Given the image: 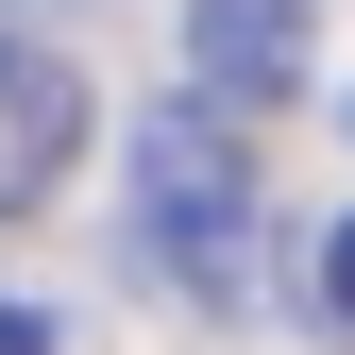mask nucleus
Instances as JSON below:
<instances>
[{
  "instance_id": "obj_1",
  "label": "nucleus",
  "mask_w": 355,
  "mask_h": 355,
  "mask_svg": "<svg viewBox=\"0 0 355 355\" xmlns=\"http://www.w3.org/2000/svg\"><path fill=\"white\" fill-rule=\"evenodd\" d=\"M136 237H153V271L169 288H237V254H254V153L220 136L203 102H169V119H136Z\"/></svg>"
},
{
  "instance_id": "obj_2",
  "label": "nucleus",
  "mask_w": 355,
  "mask_h": 355,
  "mask_svg": "<svg viewBox=\"0 0 355 355\" xmlns=\"http://www.w3.org/2000/svg\"><path fill=\"white\" fill-rule=\"evenodd\" d=\"M68 153H85V68L51 51V34H0V220L51 203Z\"/></svg>"
},
{
  "instance_id": "obj_3",
  "label": "nucleus",
  "mask_w": 355,
  "mask_h": 355,
  "mask_svg": "<svg viewBox=\"0 0 355 355\" xmlns=\"http://www.w3.org/2000/svg\"><path fill=\"white\" fill-rule=\"evenodd\" d=\"M187 102H304V0H187Z\"/></svg>"
},
{
  "instance_id": "obj_4",
  "label": "nucleus",
  "mask_w": 355,
  "mask_h": 355,
  "mask_svg": "<svg viewBox=\"0 0 355 355\" xmlns=\"http://www.w3.org/2000/svg\"><path fill=\"white\" fill-rule=\"evenodd\" d=\"M322 338L355 355V220H338V237H322Z\"/></svg>"
},
{
  "instance_id": "obj_5",
  "label": "nucleus",
  "mask_w": 355,
  "mask_h": 355,
  "mask_svg": "<svg viewBox=\"0 0 355 355\" xmlns=\"http://www.w3.org/2000/svg\"><path fill=\"white\" fill-rule=\"evenodd\" d=\"M0 355H68V338H51V322H34V304H17V288H0Z\"/></svg>"
}]
</instances>
